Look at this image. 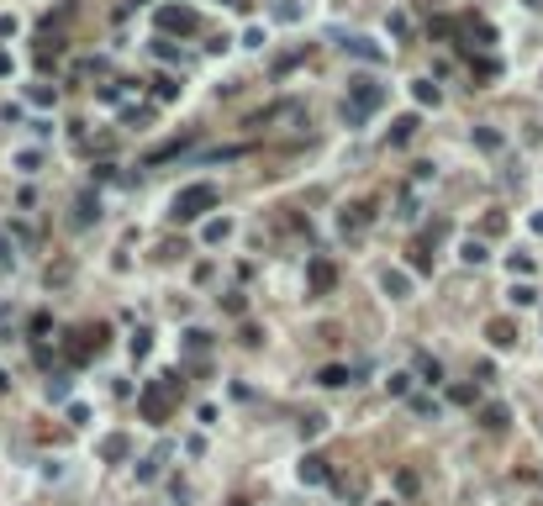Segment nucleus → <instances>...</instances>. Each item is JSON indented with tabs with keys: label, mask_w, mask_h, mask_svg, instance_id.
<instances>
[{
	"label": "nucleus",
	"mask_w": 543,
	"mask_h": 506,
	"mask_svg": "<svg viewBox=\"0 0 543 506\" xmlns=\"http://www.w3.org/2000/svg\"><path fill=\"white\" fill-rule=\"evenodd\" d=\"M380 105H385V85H375V79H348V100H343V122L348 127H364Z\"/></svg>",
	"instance_id": "obj_1"
},
{
	"label": "nucleus",
	"mask_w": 543,
	"mask_h": 506,
	"mask_svg": "<svg viewBox=\"0 0 543 506\" xmlns=\"http://www.w3.org/2000/svg\"><path fill=\"white\" fill-rule=\"evenodd\" d=\"M174 396H180V375H158V380H148L143 391H138V411H143L148 422H169Z\"/></svg>",
	"instance_id": "obj_2"
},
{
	"label": "nucleus",
	"mask_w": 543,
	"mask_h": 506,
	"mask_svg": "<svg viewBox=\"0 0 543 506\" xmlns=\"http://www.w3.org/2000/svg\"><path fill=\"white\" fill-rule=\"evenodd\" d=\"M211 206H216V185H185V190L174 195L169 217L174 222H196V217H206Z\"/></svg>",
	"instance_id": "obj_3"
},
{
	"label": "nucleus",
	"mask_w": 543,
	"mask_h": 506,
	"mask_svg": "<svg viewBox=\"0 0 543 506\" xmlns=\"http://www.w3.org/2000/svg\"><path fill=\"white\" fill-rule=\"evenodd\" d=\"M196 26H201V11L196 6H164V11H158V32H196Z\"/></svg>",
	"instance_id": "obj_4"
},
{
	"label": "nucleus",
	"mask_w": 543,
	"mask_h": 506,
	"mask_svg": "<svg viewBox=\"0 0 543 506\" xmlns=\"http://www.w3.org/2000/svg\"><path fill=\"white\" fill-rule=\"evenodd\" d=\"M301 100H280V105H269V111H259V116H248V127L253 132H264V127H275V122H301Z\"/></svg>",
	"instance_id": "obj_5"
},
{
	"label": "nucleus",
	"mask_w": 543,
	"mask_h": 506,
	"mask_svg": "<svg viewBox=\"0 0 543 506\" xmlns=\"http://www.w3.org/2000/svg\"><path fill=\"white\" fill-rule=\"evenodd\" d=\"M306 285H311V296H328V290L338 285L333 259H311V264H306Z\"/></svg>",
	"instance_id": "obj_6"
},
{
	"label": "nucleus",
	"mask_w": 543,
	"mask_h": 506,
	"mask_svg": "<svg viewBox=\"0 0 543 506\" xmlns=\"http://www.w3.org/2000/svg\"><path fill=\"white\" fill-rule=\"evenodd\" d=\"M459 32L470 37V48H491V43H496L491 21H480V16H459Z\"/></svg>",
	"instance_id": "obj_7"
},
{
	"label": "nucleus",
	"mask_w": 543,
	"mask_h": 506,
	"mask_svg": "<svg viewBox=\"0 0 543 506\" xmlns=\"http://www.w3.org/2000/svg\"><path fill=\"white\" fill-rule=\"evenodd\" d=\"M485 338H491V348H512V343H517V327H512L507 316H491V322H485Z\"/></svg>",
	"instance_id": "obj_8"
},
{
	"label": "nucleus",
	"mask_w": 543,
	"mask_h": 506,
	"mask_svg": "<svg viewBox=\"0 0 543 506\" xmlns=\"http://www.w3.org/2000/svg\"><path fill=\"white\" fill-rule=\"evenodd\" d=\"M343 53H354V58H364V63H380V58H385V48H380L375 37H348Z\"/></svg>",
	"instance_id": "obj_9"
},
{
	"label": "nucleus",
	"mask_w": 543,
	"mask_h": 506,
	"mask_svg": "<svg viewBox=\"0 0 543 506\" xmlns=\"http://www.w3.org/2000/svg\"><path fill=\"white\" fill-rule=\"evenodd\" d=\"M169 454H174V448H169V443H158L153 454L138 464V480H143V485H148V480H158V470H164V459H169Z\"/></svg>",
	"instance_id": "obj_10"
},
{
	"label": "nucleus",
	"mask_w": 543,
	"mask_h": 506,
	"mask_svg": "<svg viewBox=\"0 0 543 506\" xmlns=\"http://www.w3.org/2000/svg\"><path fill=\"white\" fill-rule=\"evenodd\" d=\"M338 222H343V232H364V227H370V201L343 206V217H338Z\"/></svg>",
	"instance_id": "obj_11"
},
{
	"label": "nucleus",
	"mask_w": 543,
	"mask_h": 506,
	"mask_svg": "<svg viewBox=\"0 0 543 506\" xmlns=\"http://www.w3.org/2000/svg\"><path fill=\"white\" fill-rule=\"evenodd\" d=\"M301 485H328V459H322V454L301 459Z\"/></svg>",
	"instance_id": "obj_12"
},
{
	"label": "nucleus",
	"mask_w": 543,
	"mask_h": 506,
	"mask_svg": "<svg viewBox=\"0 0 543 506\" xmlns=\"http://www.w3.org/2000/svg\"><path fill=\"white\" fill-rule=\"evenodd\" d=\"M380 285H385V296H396V301L412 296V274H406V269H385V279H380Z\"/></svg>",
	"instance_id": "obj_13"
},
{
	"label": "nucleus",
	"mask_w": 543,
	"mask_h": 506,
	"mask_svg": "<svg viewBox=\"0 0 543 506\" xmlns=\"http://www.w3.org/2000/svg\"><path fill=\"white\" fill-rule=\"evenodd\" d=\"M507 422H512V411L501 406V401H491V406L480 411V428H485V433H501V428H507Z\"/></svg>",
	"instance_id": "obj_14"
},
{
	"label": "nucleus",
	"mask_w": 543,
	"mask_h": 506,
	"mask_svg": "<svg viewBox=\"0 0 543 506\" xmlns=\"http://www.w3.org/2000/svg\"><path fill=\"white\" fill-rule=\"evenodd\" d=\"M127 448H132V443H127V433L101 438V459H111V464H116V459H127Z\"/></svg>",
	"instance_id": "obj_15"
},
{
	"label": "nucleus",
	"mask_w": 543,
	"mask_h": 506,
	"mask_svg": "<svg viewBox=\"0 0 543 506\" xmlns=\"http://www.w3.org/2000/svg\"><path fill=\"white\" fill-rule=\"evenodd\" d=\"M206 348H211V332L190 327V332H185V353H190V358H206Z\"/></svg>",
	"instance_id": "obj_16"
},
{
	"label": "nucleus",
	"mask_w": 543,
	"mask_h": 506,
	"mask_svg": "<svg viewBox=\"0 0 543 506\" xmlns=\"http://www.w3.org/2000/svg\"><path fill=\"white\" fill-rule=\"evenodd\" d=\"M95 217H101V201H95V195L85 190V195H79V201H74V222H79V227H85V222H95Z\"/></svg>",
	"instance_id": "obj_17"
},
{
	"label": "nucleus",
	"mask_w": 543,
	"mask_h": 506,
	"mask_svg": "<svg viewBox=\"0 0 543 506\" xmlns=\"http://www.w3.org/2000/svg\"><path fill=\"white\" fill-rule=\"evenodd\" d=\"M417 375H422L427 385H438V380H443V364H438L432 353H417Z\"/></svg>",
	"instance_id": "obj_18"
},
{
	"label": "nucleus",
	"mask_w": 543,
	"mask_h": 506,
	"mask_svg": "<svg viewBox=\"0 0 543 506\" xmlns=\"http://www.w3.org/2000/svg\"><path fill=\"white\" fill-rule=\"evenodd\" d=\"M417 127H422L417 116H401V122L390 127V143H396V148H401V143H412V138H417Z\"/></svg>",
	"instance_id": "obj_19"
},
{
	"label": "nucleus",
	"mask_w": 543,
	"mask_h": 506,
	"mask_svg": "<svg viewBox=\"0 0 543 506\" xmlns=\"http://www.w3.org/2000/svg\"><path fill=\"white\" fill-rule=\"evenodd\" d=\"M317 385H354V369H343V364H328L317 375Z\"/></svg>",
	"instance_id": "obj_20"
},
{
	"label": "nucleus",
	"mask_w": 543,
	"mask_h": 506,
	"mask_svg": "<svg viewBox=\"0 0 543 506\" xmlns=\"http://www.w3.org/2000/svg\"><path fill=\"white\" fill-rule=\"evenodd\" d=\"M412 95H417V105H438V85H432V79H417Z\"/></svg>",
	"instance_id": "obj_21"
},
{
	"label": "nucleus",
	"mask_w": 543,
	"mask_h": 506,
	"mask_svg": "<svg viewBox=\"0 0 543 506\" xmlns=\"http://www.w3.org/2000/svg\"><path fill=\"white\" fill-rule=\"evenodd\" d=\"M475 143H480L485 153H496V148H501V132H496V127H475Z\"/></svg>",
	"instance_id": "obj_22"
},
{
	"label": "nucleus",
	"mask_w": 543,
	"mask_h": 506,
	"mask_svg": "<svg viewBox=\"0 0 543 506\" xmlns=\"http://www.w3.org/2000/svg\"><path fill=\"white\" fill-rule=\"evenodd\" d=\"M148 348H153V332L138 327V332H132V358H148Z\"/></svg>",
	"instance_id": "obj_23"
},
{
	"label": "nucleus",
	"mask_w": 543,
	"mask_h": 506,
	"mask_svg": "<svg viewBox=\"0 0 543 506\" xmlns=\"http://www.w3.org/2000/svg\"><path fill=\"white\" fill-rule=\"evenodd\" d=\"M396 217H401V222H412V217H417V195H412V190H401V195H396Z\"/></svg>",
	"instance_id": "obj_24"
},
{
	"label": "nucleus",
	"mask_w": 543,
	"mask_h": 506,
	"mask_svg": "<svg viewBox=\"0 0 543 506\" xmlns=\"http://www.w3.org/2000/svg\"><path fill=\"white\" fill-rule=\"evenodd\" d=\"M48 401H69V375H53L48 380Z\"/></svg>",
	"instance_id": "obj_25"
},
{
	"label": "nucleus",
	"mask_w": 543,
	"mask_h": 506,
	"mask_svg": "<svg viewBox=\"0 0 543 506\" xmlns=\"http://www.w3.org/2000/svg\"><path fill=\"white\" fill-rule=\"evenodd\" d=\"M222 237H233V222H206V243H222Z\"/></svg>",
	"instance_id": "obj_26"
},
{
	"label": "nucleus",
	"mask_w": 543,
	"mask_h": 506,
	"mask_svg": "<svg viewBox=\"0 0 543 506\" xmlns=\"http://www.w3.org/2000/svg\"><path fill=\"white\" fill-rule=\"evenodd\" d=\"M533 301H538L533 285H512V306H533Z\"/></svg>",
	"instance_id": "obj_27"
},
{
	"label": "nucleus",
	"mask_w": 543,
	"mask_h": 506,
	"mask_svg": "<svg viewBox=\"0 0 543 506\" xmlns=\"http://www.w3.org/2000/svg\"><path fill=\"white\" fill-rule=\"evenodd\" d=\"M475 74H480V79H496L501 63H496V58H475Z\"/></svg>",
	"instance_id": "obj_28"
},
{
	"label": "nucleus",
	"mask_w": 543,
	"mask_h": 506,
	"mask_svg": "<svg viewBox=\"0 0 543 506\" xmlns=\"http://www.w3.org/2000/svg\"><path fill=\"white\" fill-rule=\"evenodd\" d=\"M385 391H390V396H406V391H412V375H390Z\"/></svg>",
	"instance_id": "obj_29"
},
{
	"label": "nucleus",
	"mask_w": 543,
	"mask_h": 506,
	"mask_svg": "<svg viewBox=\"0 0 543 506\" xmlns=\"http://www.w3.org/2000/svg\"><path fill=\"white\" fill-rule=\"evenodd\" d=\"M491 253H485V243H465V264H485Z\"/></svg>",
	"instance_id": "obj_30"
},
{
	"label": "nucleus",
	"mask_w": 543,
	"mask_h": 506,
	"mask_svg": "<svg viewBox=\"0 0 543 506\" xmlns=\"http://www.w3.org/2000/svg\"><path fill=\"white\" fill-rule=\"evenodd\" d=\"M275 16H280V21H295V16H301V6H295V0H280Z\"/></svg>",
	"instance_id": "obj_31"
},
{
	"label": "nucleus",
	"mask_w": 543,
	"mask_h": 506,
	"mask_svg": "<svg viewBox=\"0 0 543 506\" xmlns=\"http://www.w3.org/2000/svg\"><path fill=\"white\" fill-rule=\"evenodd\" d=\"M153 95H158V100H174V95H180V85H174V79H158Z\"/></svg>",
	"instance_id": "obj_32"
},
{
	"label": "nucleus",
	"mask_w": 543,
	"mask_h": 506,
	"mask_svg": "<svg viewBox=\"0 0 543 506\" xmlns=\"http://www.w3.org/2000/svg\"><path fill=\"white\" fill-rule=\"evenodd\" d=\"M322 428H328V417H317V411H311V417H306V422H301V433H306V438H317V433H322Z\"/></svg>",
	"instance_id": "obj_33"
},
{
	"label": "nucleus",
	"mask_w": 543,
	"mask_h": 506,
	"mask_svg": "<svg viewBox=\"0 0 543 506\" xmlns=\"http://www.w3.org/2000/svg\"><path fill=\"white\" fill-rule=\"evenodd\" d=\"M427 264H432V253H427V243H417V248H412V269H427Z\"/></svg>",
	"instance_id": "obj_34"
},
{
	"label": "nucleus",
	"mask_w": 543,
	"mask_h": 506,
	"mask_svg": "<svg viewBox=\"0 0 543 506\" xmlns=\"http://www.w3.org/2000/svg\"><path fill=\"white\" fill-rule=\"evenodd\" d=\"M396 490H401V496H412V490H417V475L401 470V475H396Z\"/></svg>",
	"instance_id": "obj_35"
},
{
	"label": "nucleus",
	"mask_w": 543,
	"mask_h": 506,
	"mask_svg": "<svg viewBox=\"0 0 543 506\" xmlns=\"http://www.w3.org/2000/svg\"><path fill=\"white\" fill-rule=\"evenodd\" d=\"M512 274H533V259H527V253H512Z\"/></svg>",
	"instance_id": "obj_36"
},
{
	"label": "nucleus",
	"mask_w": 543,
	"mask_h": 506,
	"mask_svg": "<svg viewBox=\"0 0 543 506\" xmlns=\"http://www.w3.org/2000/svg\"><path fill=\"white\" fill-rule=\"evenodd\" d=\"M6 259H11V237L0 232V264H6Z\"/></svg>",
	"instance_id": "obj_37"
},
{
	"label": "nucleus",
	"mask_w": 543,
	"mask_h": 506,
	"mask_svg": "<svg viewBox=\"0 0 543 506\" xmlns=\"http://www.w3.org/2000/svg\"><path fill=\"white\" fill-rule=\"evenodd\" d=\"M0 74H11V53H0Z\"/></svg>",
	"instance_id": "obj_38"
},
{
	"label": "nucleus",
	"mask_w": 543,
	"mask_h": 506,
	"mask_svg": "<svg viewBox=\"0 0 543 506\" xmlns=\"http://www.w3.org/2000/svg\"><path fill=\"white\" fill-rule=\"evenodd\" d=\"M233 506H248V501H233Z\"/></svg>",
	"instance_id": "obj_39"
}]
</instances>
